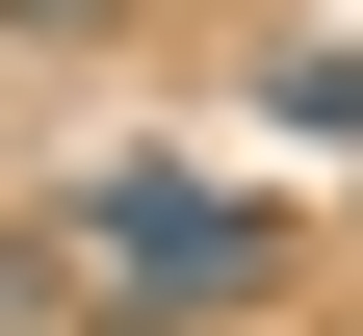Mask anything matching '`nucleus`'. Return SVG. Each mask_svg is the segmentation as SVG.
I'll list each match as a JSON object with an SVG mask.
<instances>
[{"label":"nucleus","mask_w":363,"mask_h":336,"mask_svg":"<svg viewBox=\"0 0 363 336\" xmlns=\"http://www.w3.org/2000/svg\"><path fill=\"white\" fill-rule=\"evenodd\" d=\"M286 284V207H234V181H78L52 207V311H130V336H208Z\"/></svg>","instance_id":"f257e3e1"},{"label":"nucleus","mask_w":363,"mask_h":336,"mask_svg":"<svg viewBox=\"0 0 363 336\" xmlns=\"http://www.w3.org/2000/svg\"><path fill=\"white\" fill-rule=\"evenodd\" d=\"M0 336H52V233H0Z\"/></svg>","instance_id":"f03ea898"},{"label":"nucleus","mask_w":363,"mask_h":336,"mask_svg":"<svg viewBox=\"0 0 363 336\" xmlns=\"http://www.w3.org/2000/svg\"><path fill=\"white\" fill-rule=\"evenodd\" d=\"M78 26H104V0H0V52H78Z\"/></svg>","instance_id":"7ed1b4c3"}]
</instances>
